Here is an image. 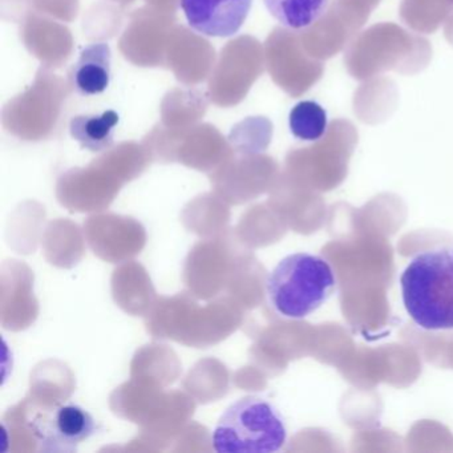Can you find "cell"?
Wrapping results in <instances>:
<instances>
[{"instance_id":"6da1fadb","label":"cell","mask_w":453,"mask_h":453,"mask_svg":"<svg viewBox=\"0 0 453 453\" xmlns=\"http://www.w3.org/2000/svg\"><path fill=\"white\" fill-rule=\"evenodd\" d=\"M411 319L428 331L453 330V246L423 251L400 277Z\"/></svg>"},{"instance_id":"7a4b0ae2","label":"cell","mask_w":453,"mask_h":453,"mask_svg":"<svg viewBox=\"0 0 453 453\" xmlns=\"http://www.w3.org/2000/svg\"><path fill=\"white\" fill-rule=\"evenodd\" d=\"M336 277L327 259L310 253L285 257L267 277L270 306L286 319H303L333 296Z\"/></svg>"},{"instance_id":"3957f363","label":"cell","mask_w":453,"mask_h":453,"mask_svg":"<svg viewBox=\"0 0 453 453\" xmlns=\"http://www.w3.org/2000/svg\"><path fill=\"white\" fill-rule=\"evenodd\" d=\"M288 440L285 418L265 397L248 395L226 408L211 436L219 453H274Z\"/></svg>"},{"instance_id":"277c9868","label":"cell","mask_w":453,"mask_h":453,"mask_svg":"<svg viewBox=\"0 0 453 453\" xmlns=\"http://www.w3.org/2000/svg\"><path fill=\"white\" fill-rule=\"evenodd\" d=\"M34 432L43 452L71 453L96 434L97 424L86 408L67 403L35 418Z\"/></svg>"},{"instance_id":"5b68a950","label":"cell","mask_w":453,"mask_h":453,"mask_svg":"<svg viewBox=\"0 0 453 453\" xmlns=\"http://www.w3.org/2000/svg\"><path fill=\"white\" fill-rule=\"evenodd\" d=\"M253 0H180L193 30L209 38H229L242 28Z\"/></svg>"},{"instance_id":"8992f818","label":"cell","mask_w":453,"mask_h":453,"mask_svg":"<svg viewBox=\"0 0 453 453\" xmlns=\"http://www.w3.org/2000/svg\"><path fill=\"white\" fill-rule=\"evenodd\" d=\"M111 54L107 43H92L81 51L70 73L73 89L84 96L107 91L111 83Z\"/></svg>"},{"instance_id":"52a82bcc","label":"cell","mask_w":453,"mask_h":453,"mask_svg":"<svg viewBox=\"0 0 453 453\" xmlns=\"http://www.w3.org/2000/svg\"><path fill=\"white\" fill-rule=\"evenodd\" d=\"M120 116L110 110L100 115H79L70 123V134L84 150L91 152H104L110 150L115 140L116 127Z\"/></svg>"},{"instance_id":"ba28073f","label":"cell","mask_w":453,"mask_h":453,"mask_svg":"<svg viewBox=\"0 0 453 453\" xmlns=\"http://www.w3.org/2000/svg\"><path fill=\"white\" fill-rule=\"evenodd\" d=\"M275 20L291 28L303 30L317 23L327 10L328 0H264Z\"/></svg>"},{"instance_id":"9c48e42d","label":"cell","mask_w":453,"mask_h":453,"mask_svg":"<svg viewBox=\"0 0 453 453\" xmlns=\"http://www.w3.org/2000/svg\"><path fill=\"white\" fill-rule=\"evenodd\" d=\"M288 126L296 139L301 142H318L327 131V112L319 103L304 100L291 110Z\"/></svg>"}]
</instances>
